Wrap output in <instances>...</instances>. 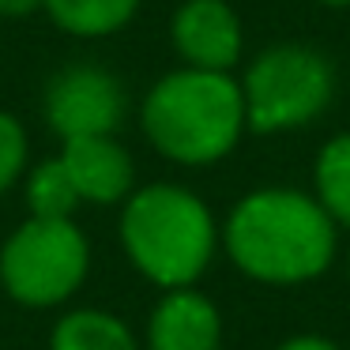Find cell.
<instances>
[{
  "mask_svg": "<svg viewBox=\"0 0 350 350\" xmlns=\"http://www.w3.org/2000/svg\"><path fill=\"white\" fill-rule=\"evenodd\" d=\"M117 237L129 264L159 290L196 286L219 252V222L200 192L151 181L121 204Z\"/></svg>",
  "mask_w": 350,
  "mask_h": 350,
  "instance_id": "cell-3",
  "label": "cell"
},
{
  "mask_svg": "<svg viewBox=\"0 0 350 350\" xmlns=\"http://www.w3.org/2000/svg\"><path fill=\"white\" fill-rule=\"evenodd\" d=\"M42 12V0H0V19H27Z\"/></svg>",
  "mask_w": 350,
  "mask_h": 350,
  "instance_id": "cell-16",
  "label": "cell"
},
{
  "mask_svg": "<svg viewBox=\"0 0 350 350\" xmlns=\"http://www.w3.org/2000/svg\"><path fill=\"white\" fill-rule=\"evenodd\" d=\"M219 249L260 286H305L332 271L339 226L312 192L264 185L230 207L219 226Z\"/></svg>",
  "mask_w": 350,
  "mask_h": 350,
  "instance_id": "cell-1",
  "label": "cell"
},
{
  "mask_svg": "<svg viewBox=\"0 0 350 350\" xmlns=\"http://www.w3.org/2000/svg\"><path fill=\"white\" fill-rule=\"evenodd\" d=\"M237 83H241L249 132L279 136L320 121L335 102L339 79L327 53L301 42H279L252 57Z\"/></svg>",
  "mask_w": 350,
  "mask_h": 350,
  "instance_id": "cell-4",
  "label": "cell"
},
{
  "mask_svg": "<svg viewBox=\"0 0 350 350\" xmlns=\"http://www.w3.org/2000/svg\"><path fill=\"white\" fill-rule=\"evenodd\" d=\"M91 241L76 219L27 215L0 245V286L16 305L57 309L87 282Z\"/></svg>",
  "mask_w": 350,
  "mask_h": 350,
  "instance_id": "cell-5",
  "label": "cell"
},
{
  "mask_svg": "<svg viewBox=\"0 0 350 350\" xmlns=\"http://www.w3.org/2000/svg\"><path fill=\"white\" fill-rule=\"evenodd\" d=\"M312 196L339 230H350V132L332 136L312 162Z\"/></svg>",
  "mask_w": 350,
  "mask_h": 350,
  "instance_id": "cell-12",
  "label": "cell"
},
{
  "mask_svg": "<svg viewBox=\"0 0 350 350\" xmlns=\"http://www.w3.org/2000/svg\"><path fill=\"white\" fill-rule=\"evenodd\" d=\"M170 42L189 68L234 72L245 49V31L226 0H185L170 19Z\"/></svg>",
  "mask_w": 350,
  "mask_h": 350,
  "instance_id": "cell-7",
  "label": "cell"
},
{
  "mask_svg": "<svg viewBox=\"0 0 350 350\" xmlns=\"http://www.w3.org/2000/svg\"><path fill=\"white\" fill-rule=\"evenodd\" d=\"M139 129L166 162L204 170L234 154L245 124L241 83L230 72L181 68L154 79L139 102Z\"/></svg>",
  "mask_w": 350,
  "mask_h": 350,
  "instance_id": "cell-2",
  "label": "cell"
},
{
  "mask_svg": "<svg viewBox=\"0 0 350 350\" xmlns=\"http://www.w3.org/2000/svg\"><path fill=\"white\" fill-rule=\"evenodd\" d=\"M222 339L226 324L219 305L196 286L162 290L147 312L144 350H222Z\"/></svg>",
  "mask_w": 350,
  "mask_h": 350,
  "instance_id": "cell-8",
  "label": "cell"
},
{
  "mask_svg": "<svg viewBox=\"0 0 350 350\" xmlns=\"http://www.w3.org/2000/svg\"><path fill=\"white\" fill-rule=\"evenodd\" d=\"M42 113L61 144L79 136H117L129 113V91L109 68L76 61L49 76Z\"/></svg>",
  "mask_w": 350,
  "mask_h": 350,
  "instance_id": "cell-6",
  "label": "cell"
},
{
  "mask_svg": "<svg viewBox=\"0 0 350 350\" xmlns=\"http://www.w3.org/2000/svg\"><path fill=\"white\" fill-rule=\"evenodd\" d=\"M347 279H350V245H347Z\"/></svg>",
  "mask_w": 350,
  "mask_h": 350,
  "instance_id": "cell-18",
  "label": "cell"
},
{
  "mask_svg": "<svg viewBox=\"0 0 350 350\" xmlns=\"http://www.w3.org/2000/svg\"><path fill=\"white\" fill-rule=\"evenodd\" d=\"M61 162L83 204L113 207V204H124L129 192L136 189V162H132L129 147L117 136L64 139Z\"/></svg>",
  "mask_w": 350,
  "mask_h": 350,
  "instance_id": "cell-9",
  "label": "cell"
},
{
  "mask_svg": "<svg viewBox=\"0 0 350 350\" xmlns=\"http://www.w3.org/2000/svg\"><path fill=\"white\" fill-rule=\"evenodd\" d=\"M275 350H342V347L320 332H297V335H286Z\"/></svg>",
  "mask_w": 350,
  "mask_h": 350,
  "instance_id": "cell-15",
  "label": "cell"
},
{
  "mask_svg": "<svg viewBox=\"0 0 350 350\" xmlns=\"http://www.w3.org/2000/svg\"><path fill=\"white\" fill-rule=\"evenodd\" d=\"M42 12L72 38H109L136 19L139 0H42Z\"/></svg>",
  "mask_w": 350,
  "mask_h": 350,
  "instance_id": "cell-11",
  "label": "cell"
},
{
  "mask_svg": "<svg viewBox=\"0 0 350 350\" xmlns=\"http://www.w3.org/2000/svg\"><path fill=\"white\" fill-rule=\"evenodd\" d=\"M27 162H31V139H27L23 121L8 109H0V196L23 181Z\"/></svg>",
  "mask_w": 350,
  "mask_h": 350,
  "instance_id": "cell-14",
  "label": "cell"
},
{
  "mask_svg": "<svg viewBox=\"0 0 350 350\" xmlns=\"http://www.w3.org/2000/svg\"><path fill=\"white\" fill-rule=\"evenodd\" d=\"M49 350H144L129 324L109 309H68L49 327Z\"/></svg>",
  "mask_w": 350,
  "mask_h": 350,
  "instance_id": "cell-10",
  "label": "cell"
},
{
  "mask_svg": "<svg viewBox=\"0 0 350 350\" xmlns=\"http://www.w3.org/2000/svg\"><path fill=\"white\" fill-rule=\"evenodd\" d=\"M23 200L34 219H72L79 211V204H83L68 170H64L61 154L57 159H42L38 166H27Z\"/></svg>",
  "mask_w": 350,
  "mask_h": 350,
  "instance_id": "cell-13",
  "label": "cell"
},
{
  "mask_svg": "<svg viewBox=\"0 0 350 350\" xmlns=\"http://www.w3.org/2000/svg\"><path fill=\"white\" fill-rule=\"evenodd\" d=\"M317 4H324V8H350V0H317Z\"/></svg>",
  "mask_w": 350,
  "mask_h": 350,
  "instance_id": "cell-17",
  "label": "cell"
}]
</instances>
